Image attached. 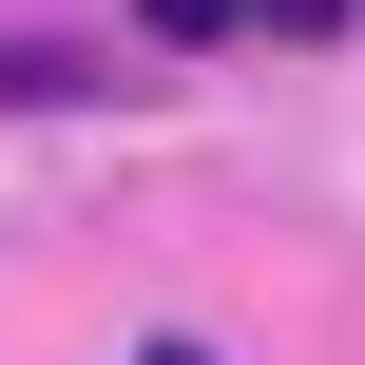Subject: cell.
Masks as SVG:
<instances>
[{"mask_svg":"<svg viewBox=\"0 0 365 365\" xmlns=\"http://www.w3.org/2000/svg\"><path fill=\"white\" fill-rule=\"evenodd\" d=\"M58 96H115L96 38H0V115H58Z\"/></svg>","mask_w":365,"mask_h":365,"instance_id":"1","label":"cell"},{"mask_svg":"<svg viewBox=\"0 0 365 365\" xmlns=\"http://www.w3.org/2000/svg\"><path fill=\"white\" fill-rule=\"evenodd\" d=\"M135 365H212V346H192V327H154V346H135Z\"/></svg>","mask_w":365,"mask_h":365,"instance_id":"4","label":"cell"},{"mask_svg":"<svg viewBox=\"0 0 365 365\" xmlns=\"http://www.w3.org/2000/svg\"><path fill=\"white\" fill-rule=\"evenodd\" d=\"M250 19H269V38H346V0H250Z\"/></svg>","mask_w":365,"mask_h":365,"instance_id":"3","label":"cell"},{"mask_svg":"<svg viewBox=\"0 0 365 365\" xmlns=\"http://www.w3.org/2000/svg\"><path fill=\"white\" fill-rule=\"evenodd\" d=\"M135 19H154V38H231L250 0H135Z\"/></svg>","mask_w":365,"mask_h":365,"instance_id":"2","label":"cell"}]
</instances>
